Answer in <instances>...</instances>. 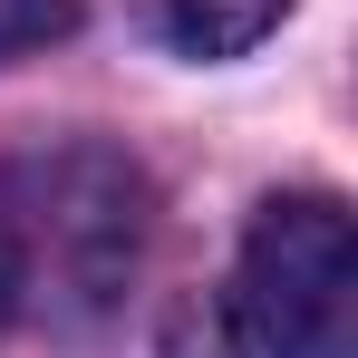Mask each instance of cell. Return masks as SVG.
I'll return each instance as SVG.
<instances>
[{
    "label": "cell",
    "mask_w": 358,
    "mask_h": 358,
    "mask_svg": "<svg viewBox=\"0 0 358 358\" xmlns=\"http://www.w3.org/2000/svg\"><path fill=\"white\" fill-rule=\"evenodd\" d=\"M281 10H291V0H145V20L175 39L184 59H233V49H252Z\"/></svg>",
    "instance_id": "2"
},
{
    "label": "cell",
    "mask_w": 358,
    "mask_h": 358,
    "mask_svg": "<svg viewBox=\"0 0 358 358\" xmlns=\"http://www.w3.org/2000/svg\"><path fill=\"white\" fill-rule=\"evenodd\" d=\"M68 20H78V0H0V59H20V49H49Z\"/></svg>",
    "instance_id": "3"
},
{
    "label": "cell",
    "mask_w": 358,
    "mask_h": 358,
    "mask_svg": "<svg viewBox=\"0 0 358 358\" xmlns=\"http://www.w3.org/2000/svg\"><path fill=\"white\" fill-rule=\"evenodd\" d=\"M20 281H29V223H20V194L0 175V320L20 310Z\"/></svg>",
    "instance_id": "4"
},
{
    "label": "cell",
    "mask_w": 358,
    "mask_h": 358,
    "mask_svg": "<svg viewBox=\"0 0 358 358\" xmlns=\"http://www.w3.org/2000/svg\"><path fill=\"white\" fill-rule=\"evenodd\" d=\"M223 358H358V242L329 194H281L242 242Z\"/></svg>",
    "instance_id": "1"
}]
</instances>
